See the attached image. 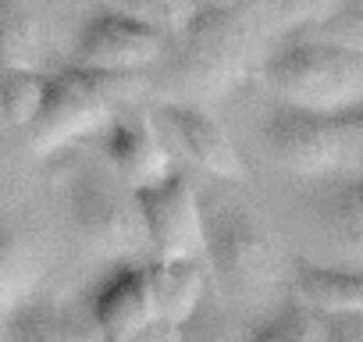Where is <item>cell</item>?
<instances>
[{"label":"cell","instance_id":"cell-1","mask_svg":"<svg viewBox=\"0 0 363 342\" xmlns=\"http://www.w3.org/2000/svg\"><path fill=\"white\" fill-rule=\"evenodd\" d=\"M285 33L278 0L203 4L196 22L182 33L178 54L160 72L167 104H196L221 96L250 72H260L271 43Z\"/></svg>","mask_w":363,"mask_h":342},{"label":"cell","instance_id":"cell-2","mask_svg":"<svg viewBox=\"0 0 363 342\" xmlns=\"http://www.w3.org/2000/svg\"><path fill=\"white\" fill-rule=\"evenodd\" d=\"M260 79L281 107L310 114H349L363 104V57L317 36L278 43L260 65Z\"/></svg>","mask_w":363,"mask_h":342},{"label":"cell","instance_id":"cell-3","mask_svg":"<svg viewBox=\"0 0 363 342\" xmlns=\"http://www.w3.org/2000/svg\"><path fill=\"white\" fill-rule=\"evenodd\" d=\"M203 218V257L214 267L218 282L235 296H260L281 282V250L260 214L242 200L211 193L200 197Z\"/></svg>","mask_w":363,"mask_h":342},{"label":"cell","instance_id":"cell-4","mask_svg":"<svg viewBox=\"0 0 363 342\" xmlns=\"http://www.w3.org/2000/svg\"><path fill=\"white\" fill-rule=\"evenodd\" d=\"M72 228L96 257H135L146 243L135 193L121 179H107L96 167H82L68 186Z\"/></svg>","mask_w":363,"mask_h":342},{"label":"cell","instance_id":"cell-5","mask_svg":"<svg viewBox=\"0 0 363 342\" xmlns=\"http://www.w3.org/2000/svg\"><path fill=\"white\" fill-rule=\"evenodd\" d=\"M125 82L128 79H121V75H96V72H82V68L50 75L43 111H40L36 125L29 128L33 150L40 157H47V153H57V150L72 146L75 139L96 132L100 125H111L114 121L111 107Z\"/></svg>","mask_w":363,"mask_h":342},{"label":"cell","instance_id":"cell-6","mask_svg":"<svg viewBox=\"0 0 363 342\" xmlns=\"http://www.w3.org/2000/svg\"><path fill=\"white\" fill-rule=\"evenodd\" d=\"M264 146L281 167L303 179H338L356 160V143L338 118L296 107H278L264 121Z\"/></svg>","mask_w":363,"mask_h":342},{"label":"cell","instance_id":"cell-7","mask_svg":"<svg viewBox=\"0 0 363 342\" xmlns=\"http://www.w3.org/2000/svg\"><path fill=\"white\" fill-rule=\"evenodd\" d=\"M167 54V36L157 29L121 15V11H96L82 22L72 43V68L96 72V75H121L132 79L135 72L157 65Z\"/></svg>","mask_w":363,"mask_h":342},{"label":"cell","instance_id":"cell-8","mask_svg":"<svg viewBox=\"0 0 363 342\" xmlns=\"http://www.w3.org/2000/svg\"><path fill=\"white\" fill-rule=\"evenodd\" d=\"M146 243L153 260H200L203 257V218L200 197L186 175H171L150 189L135 193Z\"/></svg>","mask_w":363,"mask_h":342},{"label":"cell","instance_id":"cell-9","mask_svg":"<svg viewBox=\"0 0 363 342\" xmlns=\"http://www.w3.org/2000/svg\"><path fill=\"white\" fill-rule=\"evenodd\" d=\"M93 321L111 342H139L157 324L146 260H125L100 282L93 296Z\"/></svg>","mask_w":363,"mask_h":342},{"label":"cell","instance_id":"cell-10","mask_svg":"<svg viewBox=\"0 0 363 342\" xmlns=\"http://www.w3.org/2000/svg\"><path fill=\"white\" fill-rule=\"evenodd\" d=\"M160 118H164L167 132L174 136V143L182 146V153H186L196 167H203L207 175H214L221 182H242L246 179V164H242L239 146L221 128V121L211 118L203 107H196V104H164Z\"/></svg>","mask_w":363,"mask_h":342},{"label":"cell","instance_id":"cell-11","mask_svg":"<svg viewBox=\"0 0 363 342\" xmlns=\"http://www.w3.org/2000/svg\"><path fill=\"white\" fill-rule=\"evenodd\" d=\"M107 160L111 171L132 189H150L171 175V153L164 150L160 136L146 121H111L107 125Z\"/></svg>","mask_w":363,"mask_h":342},{"label":"cell","instance_id":"cell-12","mask_svg":"<svg viewBox=\"0 0 363 342\" xmlns=\"http://www.w3.org/2000/svg\"><path fill=\"white\" fill-rule=\"evenodd\" d=\"M317 225L342 264L363 267V171L331 179L317 200Z\"/></svg>","mask_w":363,"mask_h":342},{"label":"cell","instance_id":"cell-13","mask_svg":"<svg viewBox=\"0 0 363 342\" xmlns=\"http://www.w3.org/2000/svg\"><path fill=\"white\" fill-rule=\"evenodd\" d=\"M296 299L320 317H363V267L299 260Z\"/></svg>","mask_w":363,"mask_h":342},{"label":"cell","instance_id":"cell-14","mask_svg":"<svg viewBox=\"0 0 363 342\" xmlns=\"http://www.w3.org/2000/svg\"><path fill=\"white\" fill-rule=\"evenodd\" d=\"M47 57V22L36 0H0V72H40Z\"/></svg>","mask_w":363,"mask_h":342},{"label":"cell","instance_id":"cell-15","mask_svg":"<svg viewBox=\"0 0 363 342\" xmlns=\"http://www.w3.org/2000/svg\"><path fill=\"white\" fill-rule=\"evenodd\" d=\"M43 278V264L36 250L0 218V321H11L15 310H22Z\"/></svg>","mask_w":363,"mask_h":342},{"label":"cell","instance_id":"cell-16","mask_svg":"<svg viewBox=\"0 0 363 342\" xmlns=\"http://www.w3.org/2000/svg\"><path fill=\"white\" fill-rule=\"evenodd\" d=\"M150 289H153V310L160 324H182L200 303L203 275L200 260H146Z\"/></svg>","mask_w":363,"mask_h":342},{"label":"cell","instance_id":"cell-17","mask_svg":"<svg viewBox=\"0 0 363 342\" xmlns=\"http://www.w3.org/2000/svg\"><path fill=\"white\" fill-rule=\"evenodd\" d=\"M8 338L11 342H89V335L68 310L40 296H33L22 310L11 314Z\"/></svg>","mask_w":363,"mask_h":342},{"label":"cell","instance_id":"cell-18","mask_svg":"<svg viewBox=\"0 0 363 342\" xmlns=\"http://www.w3.org/2000/svg\"><path fill=\"white\" fill-rule=\"evenodd\" d=\"M47 86H50V75L43 72H22V68L0 72V111H4V118L29 132L43 111Z\"/></svg>","mask_w":363,"mask_h":342},{"label":"cell","instance_id":"cell-19","mask_svg":"<svg viewBox=\"0 0 363 342\" xmlns=\"http://www.w3.org/2000/svg\"><path fill=\"white\" fill-rule=\"evenodd\" d=\"M107 8L121 11L171 40V36H182L196 22V15L203 11V0H107Z\"/></svg>","mask_w":363,"mask_h":342},{"label":"cell","instance_id":"cell-20","mask_svg":"<svg viewBox=\"0 0 363 342\" xmlns=\"http://www.w3.org/2000/svg\"><path fill=\"white\" fill-rule=\"evenodd\" d=\"M250 342H324V317L299 299H289L264 321H257Z\"/></svg>","mask_w":363,"mask_h":342},{"label":"cell","instance_id":"cell-21","mask_svg":"<svg viewBox=\"0 0 363 342\" xmlns=\"http://www.w3.org/2000/svg\"><path fill=\"white\" fill-rule=\"evenodd\" d=\"M310 36L328 40V43L363 57V0H342L324 22H317L310 29Z\"/></svg>","mask_w":363,"mask_h":342},{"label":"cell","instance_id":"cell-22","mask_svg":"<svg viewBox=\"0 0 363 342\" xmlns=\"http://www.w3.org/2000/svg\"><path fill=\"white\" fill-rule=\"evenodd\" d=\"M342 0H278V11H281V22H285V33H289V29H313Z\"/></svg>","mask_w":363,"mask_h":342},{"label":"cell","instance_id":"cell-23","mask_svg":"<svg viewBox=\"0 0 363 342\" xmlns=\"http://www.w3.org/2000/svg\"><path fill=\"white\" fill-rule=\"evenodd\" d=\"M324 342H363V317H324Z\"/></svg>","mask_w":363,"mask_h":342},{"label":"cell","instance_id":"cell-24","mask_svg":"<svg viewBox=\"0 0 363 342\" xmlns=\"http://www.w3.org/2000/svg\"><path fill=\"white\" fill-rule=\"evenodd\" d=\"M338 121H342V128L352 136V143H356V146H363V104H359V107H352L349 114H338Z\"/></svg>","mask_w":363,"mask_h":342},{"label":"cell","instance_id":"cell-25","mask_svg":"<svg viewBox=\"0 0 363 342\" xmlns=\"http://www.w3.org/2000/svg\"><path fill=\"white\" fill-rule=\"evenodd\" d=\"M203 4H239V0H203Z\"/></svg>","mask_w":363,"mask_h":342}]
</instances>
